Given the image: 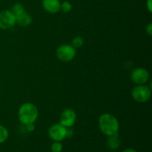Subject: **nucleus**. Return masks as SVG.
I'll list each match as a JSON object with an SVG mask.
<instances>
[{
	"label": "nucleus",
	"mask_w": 152,
	"mask_h": 152,
	"mask_svg": "<svg viewBox=\"0 0 152 152\" xmlns=\"http://www.w3.org/2000/svg\"><path fill=\"white\" fill-rule=\"evenodd\" d=\"M16 22L18 25L21 27H27L29 26L33 22V18L29 13L27 12L21 13L19 16H16Z\"/></svg>",
	"instance_id": "9d476101"
},
{
	"label": "nucleus",
	"mask_w": 152,
	"mask_h": 152,
	"mask_svg": "<svg viewBox=\"0 0 152 152\" xmlns=\"http://www.w3.org/2000/svg\"><path fill=\"white\" fill-rule=\"evenodd\" d=\"M9 137V132L6 127L0 125V144H2L7 140Z\"/></svg>",
	"instance_id": "f8f14e48"
},
{
	"label": "nucleus",
	"mask_w": 152,
	"mask_h": 152,
	"mask_svg": "<svg viewBox=\"0 0 152 152\" xmlns=\"http://www.w3.org/2000/svg\"><path fill=\"white\" fill-rule=\"evenodd\" d=\"M61 2L59 0H42V5L43 9L49 13H57L60 11Z\"/></svg>",
	"instance_id": "1a4fd4ad"
},
{
	"label": "nucleus",
	"mask_w": 152,
	"mask_h": 152,
	"mask_svg": "<svg viewBox=\"0 0 152 152\" xmlns=\"http://www.w3.org/2000/svg\"><path fill=\"white\" fill-rule=\"evenodd\" d=\"M72 4L68 1H64L61 2L60 4V10H62L63 13H69L72 10Z\"/></svg>",
	"instance_id": "2eb2a0df"
},
{
	"label": "nucleus",
	"mask_w": 152,
	"mask_h": 152,
	"mask_svg": "<svg viewBox=\"0 0 152 152\" xmlns=\"http://www.w3.org/2000/svg\"><path fill=\"white\" fill-rule=\"evenodd\" d=\"M74 135V130L71 128H67V133H66V138L72 137Z\"/></svg>",
	"instance_id": "6ab92c4d"
},
{
	"label": "nucleus",
	"mask_w": 152,
	"mask_h": 152,
	"mask_svg": "<svg viewBox=\"0 0 152 152\" xmlns=\"http://www.w3.org/2000/svg\"><path fill=\"white\" fill-rule=\"evenodd\" d=\"M50 149L52 152H62L63 150V145L59 141H53L50 146Z\"/></svg>",
	"instance_id": "dca6fc26"
},
{
	"label": "nucleus",
	"mask_w": 152,
	"mask_h": 152,
	"mask_svg": "<svg viewBox=\"0 0 152 152\" xmlns=\"http://www.w3.org/2000/svg\"><path fill=\"white\" fill-rule=\"evenodd\" d=\"M77 49L74 48L71 45L63 44L57 48L56 51V57L60 61L68 62L75 58Z\"/></svg>",
	"instance_id": "20e7f679"
},
{
	"label": "nucleus",
	"mask_w": 152,
	"mask_h": 152,
	"mask_svg": "<svg viewBox=\"0 0 152 152\" xmlns=\"http://www.w3.org/2000/svg\"><path fill=\"white\" fill-rule=\"evenodd\" d=\"M151 96V88L145 85H137L132 91V96L137 102H148Z\"/></svg>",
	"instance_id": "7ed1b4c3"
},
{
	"label": "nucleus",
	"mask_w": 152,
	"mask_h": 152,
	"mask_svg": "<svg viewBox=\"0 0 152 152\" xmlns=\"http://www.w3.org/2000/svg\"><path fill=\"white\" fill-rule=\"evenodd\" d=\"M77 121V114L72 108L63 110L59 117V124L65 128H72Z\"/></svg>",
	"instance_id": "0eeeda50"
},
{
	"label": "nucleus",
	"mask_w": 152,
	"mask_h": 152,
	"mask_svg": "<svg viewBox=\"0 0 152 152\" xmlns=\"http://www.w3.org/2000/svg\"><path fill=\"white\" fill-rule=\"evenodd\" d=\"M146 7L150 13L152 12V0H147L146 1Z\"/></svg>",
	"instance_id": "aec40b11"
},
{
	"label": "nucleus",
	"mask_w": 152,
	"mask_h": 152,
	"mask_svg": "<svg viewBox=\"0 0 152 152\" xmlns=\"http://www.w3.org/2000/svg\"><path fill=\"white\" fill-rule=\"evenodd\" d=\"M98 126L101 132L105 136L109 137L118 134L120 123L115 116L109 113H105L99 117Z\"/></svg>",
	"instance_id": "f257e3e1"
},
{
	"label": "nucleus",
	"mask_w": 152,
	"mask_h": 152,
	"mask_svg": "<svg viewBox=\"0 0 152 152\" xmlns=\"http://www.w3.org/2000/svg\"><path fill=\"white\" fill-rule=\"evenodd\" d=\"M26 128V130L28 132H32L35 130V126H34V123H31V124H28L25 126Z\"/></svg>",
	"instance_id": "f3484780"
},
{
	"label": "nucleus",
	"mask_w": 152,
	"mask_h": 152,
	"mask_svg": "<svg viewBox=\"0 0 152 152\" xmlns=\"http://www.w3.org/2000/svg\"><path fill=\"white\" fill-rule=\"evenodd\" d=\"M16 24V16L11 10H4L0 12V28L1 29H10L13 28Z\"/></svg>",
	"instance_id": "423d86ee"
},
{
	"label": "nucleus",
	"mask_w": 152,
	"mask_h": 152,
	"mask_svg": "<svg viewBox=\"0 0 152 152\" xmlns=\"http://www.w3.org/2000/svg\"><path fill=\"white\" fill-rule=\"evenodd\" d=\"M120 143H121V141H120V138L118 134L108 137L107 145L109 149L113 150V151L118 149L120 146Z\"/></svg>",
	"instance_id": "9b49d317"
},
{
	"label": "nucleus",
	"mask_w": 152,
	"mask_h": 152,
	"mask_svg": "<svg viewBox=\"0 0 152 152\" xmlns=\"http://www.w3.org/2000/svg\"><path fill=\"white\" fill-rule=\"evenodd\" d=\"M83 44H84V39L80 36L73 38L72 42H71V45L76 49L81 48L83 45Z\"/></svg>",
	"instance_id": "4468645a"
},
{
	"label": "nucleus",
	"mask_w": 152,
	"mask_h": 152,
	"mask_svg": "<svg viewBox=\"0 0 152 152\" xmlns=\"http://www.w3.org/2000/svg\"><path fill=\"white\" fill-rule=\"evenodd\" d=\"M131 80L136 85H145L149 80V72L144 68H136L130 74Z\"/></svg>",
	"instance_id": "39448f33"
},
{
	"label": "nucleus",
	"mask_w": 152,
	"mask_h": 152,
	"mask_svg": "<svg viewBox=\"0 0 152 152\" xmlns=\"http://www.w3.org/2000/svg\"><path fill=\"white\" fill-rule=\"evenodd\" d=\"M39 117L37 107L31 102H25L18 110V118L23 126L34 123Z\"/></svg>",
	"instance_id": "f03ea898"
},
{
	"label": "nucleus",
	"mask_w": 152,
	"mask_h": 152,
	"mask_svg": "<svg viewBox=\"0 0 152 152\" xmlns=\"http://www.w3.org/2000/svg\"><path fill=\"white\" fill-rule=\"evenodd\" d=\"M122 152H137L134 148H127L126 149L123 150Z\"/></svg>",
	"instance_id": "412c9836"
},
{
	"label": "nucleus",
	"mask_w": 152,
	"mask_h": 152,
	"mask_svg": "<svg viewBox=\"0 0 152 152\" xmlns=\"http://www.w3.org/2000/svg\"><path fill=\"white\" fill-rule=\"evenodd\" d=\"M48 136L53 141H62L66 138L67 128L59 123L52 125L48 129Z\"/></svg>",
	"instance_id": "6e6552de"
},
{
	"label": "nucleus",
	"mask_w": 152,
	"mask_h": 152,
	"mask_svg": "<svg viewBox=\"0 0 152 152\" xmlns=\"http://www.w3.org/2000/svg\"><path fill=\"white\" fill-rule=\"evenodd\" d=\"M11 11L13 12V13L15 15V16H19V15H20L21 13H24V12L25 11V10L23 4H22V3L16 2L13 5V7H12Z\"/></svg>",
	"instance_id": "ddd939ff"
},
{
	"label": "nucleus",
	"mask_w": 152,
	"mask_h": 152,
	"mask_svg": "<svg viewBox=\"0 0 152 152\" xmlns=\"http://www.w3.org/2000/svg\"><path fill=\"white\" fill-rule=\"evenodd\" d=\"M145 31H146V33L149 36L152 35V24L151 22L146 25V27H145Z\"/></svg>",
	"instance_id": "a211bd4d"
}]
</instances>
